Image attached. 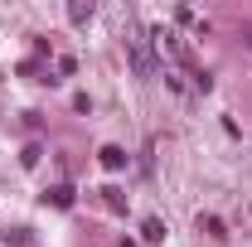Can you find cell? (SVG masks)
Here are the masks:
<instances>
[{
    "label": "cell",
    "instance_id": "cell-7",
    "mask_svg": "<svg viewBox=\"0 0 252 247\" xmlns=\"http://www.w3.org/2000/svg\"><path fill=\"white\" fill-rule=\"evenodd\" d=\"M141 233H146L151 243H160V238H165V223H160V218H146V228H141Z\"/></svg>",
    "mask_w": 252,
    "mask_h": 247
},
{
    "label": "cell",
    "instance_id": "cell-4",
    "mask_svg": "<svg viewBox=\"0 0 252 247\" xmlns=\"http://www.w3.org/2000/svg\"><path fill=\"white\" fill-rule=\"evenodd\" d=\"M97 194H102V204H107V209H112V214H126V199H122V189H117V185H107V189H97Z\"/></svg>",
    "mask_w": 252,
    "mask_h": 247
},
{
    "label": "cell",
    "instance_id": "cell-3",
    "mask_svg": "<svg viewBox=\"0 0 252 247\" xmlns=\"http://www.w3.org/2000/svg\"><path fill=\"white\" fill-rule=\"evenodd\" d=\"M93 15H97V5H93V0H73V5H68V20H73V25H88Z\"/></svg>",
    "mask_w": 252,
    "mask_h": 247
},
{
    "label": "cell",
    "instance_id": "cell-2",
    "mask_svg": "<svg viewBox=\"0 0 252 247\" xmlns=\"http://www.w3.org/2000/svg\"><path fill=\"white\" fill-rule=\"evenodd\" d=\"M97 160H102V170H112V175H117V170H126V151H122V146H102V151H97Z\"/></svg>",
    "mask_w": 252,
    "mask_h": 247
},
{
    "label": "cell",
    "instance_id": "cell-5",
    "mask_svg": "<svg viewBox=\"0 0 252 247\" xmlns=\"http://www.w3.org/2000/svg\"><path fill=\"white\" fill-rule=\"evenodd\" d=\"M199 233H209V238H228V233H223V218H214V214H199Z\"/></svg>",
    "mask_w": 252,
    "mask_h": 247
},
{
    "label": "cell",
    "instance_id": "cell-6",
    "mask_svg": "<svg viewBox=\"0 0 252 247\" xmlns=\"http://www.w3.org/2000/svg\"><path fill=\"white\" fill-rule=\"evenodd\" d=\"M49 204H54V209H73V189H68V185H54V189H49Z\"/></svg>",
    "mask_w": 252,
    "mask_h": 247
},
{
    "label": "cell",
    "instance_id": "cell-1",
    "mask_svg": "<svg viewBox=\"0 0 252 247\" xmlns=\"http://www.w3.org/2000/svg\"><path fill=\"white\" fill-rule=\"evenodd\" d=\"M126 59H131V68L141 73V78H156L160 63H156V44H151V30H141L136 20L126 25Z\"/></svg>",
    "mask_w": 252,
    "mask_h": 247
}]
</instances>
